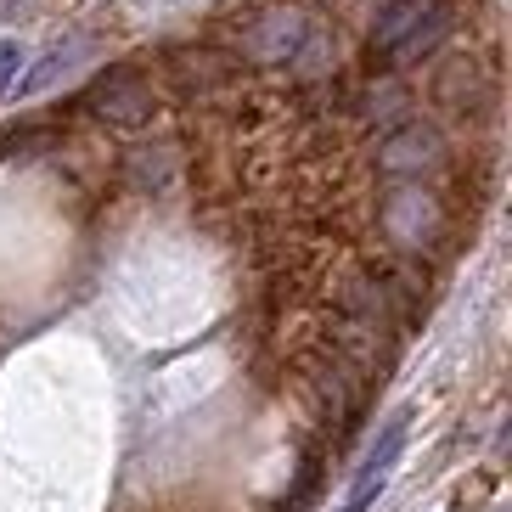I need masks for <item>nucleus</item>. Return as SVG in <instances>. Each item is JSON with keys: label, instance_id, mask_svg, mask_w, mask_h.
<instances>
[{"label": "nucleus", "instance_id": "1", "mask_svg": "<svg viewBox=\"0 0 512 512\" xmlns=\"http://www.w3.org/2000/svg\"><path fill=\"white\" fill-rule=\"evenodd\" d=\"M451 34L445 0H389L372 23V51L389 62H417Z\"/></svg>", "mask_w": 512, "mask_h": 512}, {"label": "nucleus", "instance_id": "2", "mask_svg": "<svg viewBox=\"0 0 512 512\" xmlns=\"http://www.w3.org/2000/svg\"><path fill=\"white\" fill-rule=\"evenodd\" d=\"M91 107L102 113V119H113V124H141L152 113V96H147V85H141V79L113 74V79H102V85H96Z\"/></svg>", "mask_w": 512, "mask_h": 512}, {"label": "nucleus", "instance_id": "3", "mask_svg": "<svg viewBox=\"0 0 512 512\" xmlns=\"http://www.w3.org/2000/svg\"><path fill=\"white\" fill-rule=\"evenodd\" d=\"M17 62H23V51H17V40H0V96H6V85L17 79Z\"/></svg>", "mask_w": 512, "mask_h": 512}]
</instances>
